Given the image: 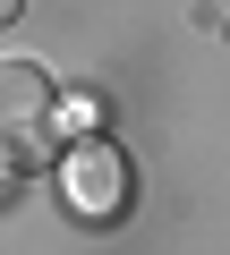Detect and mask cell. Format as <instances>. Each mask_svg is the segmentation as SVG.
I'll return each instance as SVG.
<instances>
[{
    "label": "cell",
    "mask_w": 230,
    "mask_h": 255,
    "mask_svg": "<svg viewBox=\"0 0 230 255\" xmlns=\"http://www.w3.org/2000/svg\"><path fill=\"white\" fill-rule=\"evenodd\" d=\"M51 111H60V94L34 60H0V145L17 162H34L51 145Z\"/></svg>",
    "instance_id": "6da1fadb"
},
{
    "label": "cell",
    "mask_w": 230,
    "mask_h": 255,
    "mask_svg": "<svg viewBox=\"0 0 230 255\" xmlns=\"http://www.w3.org/2000/svg\"><path fill=\"white\" fill-rule=\"evenodd\" d=\"M60 187H68V204H77V213H85L94 230H111V221L128 213V162L111 153L102 136H85V145L68 153V170H60Z\"/></svg>",
    "instance_id": "7a4b0ae2"
},
{
    "label": "cell",
    "mask_w": 230,
    "mask_h": 255,
    "mask_svg": "<svg viewBox=\"0 0 230 255\" xmlns=\"http://www.w3.org/2000/svg\"><path fill=\"white\" fill-rule=\"evenodd\" d=\"M17 9H26V0H0V26H9V17H17Z\"/></svg>",
    "instance_id": "3957f363"
}]
</instances>
